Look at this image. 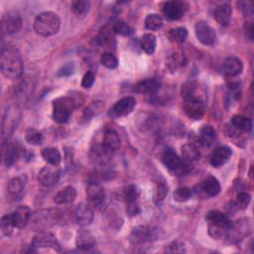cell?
I'll return each instance as SVG.
<instances>
[{
	"instance_id": "obj_1",
	"label": "cell",
	"mask_w": 254,
	"mask_h": 254,
	"mask_svg": "<svg viewBox=\"0 0 254 254\" xmlns=\"http://www.w3.org/2000/svg\"><path fill=\"white\" fill-rule=\"evenodd\" d=\"M0 66L3 75L10 79H17L23 73V62L16 47L8 44L2 46Z\"/></svg>"
},
{
	"instance_id": "obj_2",
	"label": "cell",
	"mask_w": 254,
	"mask_h": 254,
	"mask_svg": "<svg viewBox=\"0 0 254 254\" xmlns=\"http://www.w3.org/2000/svg\"><path fill=\"white\" fill-rule=\"evenodd\" d=\"M61 26V20L58 14L52 11H45L37 15L34 21V30L36 34L42 37H50L58 33Z\"/></svg>"
},
{
	"instance_id": "obj_3",
	"label": "cell",
	"mask_w": 254,
	"mask_h": 254,
	"mask_svg": "<svg viewBox=\"0 0 254 254\" xmlns=\"http://www.w3.org/2000/svg\"><path fill=\"white\" fill-rule=\"evenodd\" d=\"M205 219L208 222L207 228L210 237L217 240L226 236L231 225V221L224 213L219 210H210L206 214Z\"/></svg>"
},
{
	"instance_id": "obj_4",
	"label": "cell",
	"mask_w": 254,
	"mask_h": 254,
	"mask_svg": "<svg viewBox=\"0 0 254 254\" xmlns=\"http://www.w3.org/2000/svg\"><path fill=\"white\" fill-rule=\"evenodd\" d=\"M76 107V102L72 96H61L53 101V118L58 123H65L72 111Z\"/></svg>"
},
{
	"instance_id": "obj_5",
	"label": "cell",
	"mask_w": 254,
	"mask_h": 254,
	"mask_svg": "<svg viewBox=\"0 0 254 254\" xmlns=\"http://www.w3.org/2000/svg\"><path fill=\"white\" fill-rule=\"evenodd\" d=\"M163 236V230L158 227L150 225H139L132 230L131 239L135 243H144L161 239Z\"/></svg>"
},
{
	"instance_id": "obj_6",
	"label": "cell",
	"mask_w": 254,
	"mask_h": 254,
	"mask_svg": "<svg viewBox=\"0 0 254 254\" xmlns=\"http://www.w3.org/2000/svg\"><path fill=\"white\" fill-rule=\"evenodd\" d=\"M184 110L190 118L193 120H199L204 114V102L194 93L188 95L184 97Z\"/></svg>"
},
{
	"instance_id": "obj_7",
	"label": "cell",
	"mask_w": 254,
	"mask_h": 254,
	"mask_svg": "<svg viewBox=\"0 0 254 254\" xmlns=\"http://www.w3.org/2000/svg\"><path fill=\"white\" fill-rule=\"evenodd\" d=\"M163 164L171 171L178 173L179 175H184L190 170V165L186 164L174 151L172 148H167L162 155Z\"/></svg>"
},
{
	"instance_id": "obj_8",
	"label": "cell",
	"mask_w": 254,
	"mask_h": 254,
	"mask_svg": "<svg viewBox=\"0 0 254 254\" xmlns=\"http://www.w3.org/2000/svg\"><path fill=\"white\" fill-rule=\"evenodd\" d=\"M252 230L250 218H240L235 222H231L226 237L231 242H238L247 236Z\"/></svg>"
},
{
	"instance_id": "obj_9",
	"label": "cell",
	"mask_w": 254,
	"mask_h": 254,
	"mask_svg": "<svg viewBox=\"0 0 254 254\" xmlns=\"http://www.w3.org/2000/svg\"><path fill=\"white\" fill-rule=\"evenodd\" d=\"M22 28V18L16 12H7L1 18L2 34L13 35L20 32Z\"/></svg>"
},
{
	"instance_id": "obj_10",
	"label": "cell",
	"mask_w": 254,
	"mask_h": 254,
	"mask_svg": "<svg viewBox=\"0 0 254 254\" xmlns=\"http://www.w3.org/2000/svg\"><path fill=\"white\" fill-rule=\"evenodd\" d=\"M136 106V100L133 96H126L114 103V105L109 110V115L111 117H123L129 115Z\"/></svg>"
},
{
	"instance_id": "obj_11",
	"label": "cell",
	"mask_w": 254,
	"mask_h": 254,
	"mask_svg": "<svg viewBox=\"0 0 254 254\" xmlns=\"http://www.w3.org/2000/svg\"><path fill=\"white\" fill-rule=\"evenodd\" d=\"M220 184L212 176L206 177L198 186L195 187V192L203 197H213L220 192Z\"/></svg>"
},
{
	"instance_id": "obj_12",
	"label": "cell",
	"mask_w": 254,
	"mask_h": 254,
	"mask_svg": "<svg viewBox=\"0 0 254 254\" xmlns=\"http://www.w3.org/2000/svg\"><path fill=\"white\" fill-rule=\"evenodd\" d=\"M86 198L88 203L96 208L103 205L105 200V190L103 187L96 182H91L86 187Z\"/></svg>"
},
{
	"instance_id": "obj_13",
	"label": "cell",
	"mask_w": 254,
	"mask_h": 254,
	"mask_svg": "<svg viewBox=\"0 0 254 254\" xmlns=\"http://www.w3.org/2000/svg\"><path fill=\"white\" fill-rule=\"evenodd\" d=\"M27 185L26 175H20L12 178L7 185V197L10 200L16 201L20 199L24 193V190Z\"/></svg>"
},
{
	"instance_id": "obj_14",
	"label": "cell",
	"mask_w": 254,
	"mask_h": 254,
	"mask_svg": "<svg viewBox=\"0 0 254 254\" xmlns=\"http://www.w3.org/2000/svg\"><path fill=\"white\" fill-rule=\"evenodd\" d=\"M197 40L204 46H212L216 42L215 31L204 21H199L194 27Z\"/></svg>"
},
{
	"instance_id": "obj_15",
	"label": "cell",
	"mask_w": 254,
	"mask_h": 254,
	"mask_svg": "<svg viewBox=\"0 0 254 254\" xmlns=\"http://www.w3.org/2000/svg\"><path fill=\"white\" fill-rule=\"evenodd\" d=\"M188 4L184 1H167L162 6L163 14L169 20H179L186 13Z\"/></svg>"
},
{
	"instance_id": "obj_16",
	"label": "cell",
	"mask_w": 254,
	"mask_h": 254,
	"mask_svg": "<svg viewBox=\"0 0 254 254\" xmlns=\"http://www.w3.org/2000/svg\"><path fill=\"white\" fill-rule=\"evenodd\" d=\"M60 174L58 166L48 165L39 171L38 181L44 187H52L59 182Z\"/></svg>"
},
{
	"instance_id": "obj_17",
	"label": "cell",
	"mask_w": 254,
	"mask_h": 254,
	"mask_svg": "<svg viewBox=\"0 0 254 254\" xmlns=\"http://www.w3.org/2000/svg\"><path fill=\"white\" fill-rule=\"evenodd\" d=\"M35 248H53L54 250H60V244L56 236L49 231H41L34 236L32 244Z\"/></svg>"
},
{
	"instance_id": "obj_18",
	"label": "cell",
	"mask_w": 254,
	"mask_h": 254,
	"mask_svg": "<svg viewBox=\"0 0 254 254\" xmlns=\"http://www.w3.org/2000/svg\"><path fill=\"white\" fill-rule=\"evenodd\" d=\"M252 128V122L249 118L243 115H234L230 120V127L228 129V136L238 135L239 133L250 132Z\"/></svg>"
},
{
	"instance_id": "obj_19",
	"label": "cell",
	"mask_w": 254,
	"mask_h": 254,
	"mask_svg": "<svg viewBox=\"0 0 254 254\" xmlns=\"http://www.w3.org/2000/svg\"><path fill=\"white\" fill-rule=\"evenodd\" d=\"M18 111L13 106L7 107L4 112L2 119V135L3 137H8L14 131L18 121Z\"/></svg>"
},
{
	"instance_id": "obj_20",
	"label": "cell",
	"mask_w": 254,
	"mask_h": 254,
	"mask_svg": "<svg viewBox=\"0 0 254 254\" xmlns=\"http://www.w3.org/2000/svg\"><path fill=\"white\" fill-rule=\"evenodd\" d=\"M90 158L91 160L100 166L106 165L113 156V151L106 148L102 143L99 145H94L90 149Z\"/></svg>"
},
{
	"instance_id": "obj_21",
	"label": "cell",
	"mask_w": 254,
	"mask_h": 254,
	"mask_svg": "<svg viewBox=\"0 0 254 254\" xmlns=\"http://www.w3.org/2000/svg\"><path fill=\"white\" fill-rule=\"evenodd\" d=\"M76 222L81 226L89 225L93 220V209L89 203H80L76 206L74 211Z\"/></svg>"
},
{
	"instance_id": "obj_22",
	"label": "cell",
	"mask_w": 254,
	"mask_h": 254,
	"mask_svg": "<svg viewBox=\"0 0 254 254\" xmlns=\"http://www.w3.org/2000/svg\"><path fill=\"white\" fill-rule=\"evenodd\" d=\"M96 244V239L91 232L85 229H79L75 235V246L82 250L88 251Z\"/></svg>"
},
{
	"instance_id": "obj_23",
	"label": "cell",
	"mask_w": 254,
	"mask_h": 254,
	"mask_svg": "<svg viewBox=\"0 0 254 254\" xmlns=\"http://www.w3.org/2000/svg\"><path fill=\"white\" fill-rule=\"evenodd\" d=\"M160 86H161L160 80H158L157 78H146L137 82L134 85V91L138 93L153 95L158 92V90L160 89Z\"/></svg>"
},
{
	"instance_id": "obj_24",
	"label": "cell",
	"mask_w": 254,
	"mask_h": 254,
	"mask_svg": "<svg viewBox=\"0 0 254 254\" xmlns=\"http://www.w3.org/2000/svg\"><path fill=\"white\" fill-rule=\"evenodd\" d=\"M232 151L229 147L220 146L212 152L210 156V164L214 168H219L230 159Z\"/></svg>"
},
{
	"instance_id": "obj_25",
	"label": "cell",
	"mask_w": 254,
	"mask_h": 254,
	"mask_svg": "<svg viewBox=\"0 0 254 254\" xmlns=\"http://www.w3.org/2000/svg\"><path fill=\"white\" fill-rule=\"evenodd\" d=\"M223 71L226 75L232 77L239 75L243 70V64L241 60L236 57H228L222 64Z\"/></svg>"
},
{
	"instance_id": "obj_26",
	"label": "cell",
	"mask_w": 254,
	"mask_h": 254,
	"mask_svg": "<svg viewBox=\"0 0 254 254\" xmlns=\"http://www.w3.org/2000/svg\"><path fill=\"white\" fill-rule=\"evenodd\" d=\"M231 14H232V9L231 5L227 2L221 3L217 5L214 9L213 16L215 20L221 25V26H228L231 20Z\"/></svg>"
},
{
	"instance_id": "obj_27",
	"label": "cell",
	"mask_w": 254,
	"mask_h": 254,
	"mask_svg": "<svg viewBox=\"0 0 254 254\" xmlns=\"http://www.w3.org/2000/svg\"><path fill=\"white\" fill-rule=\"evenodd\" d=\"M15 227L24 228L31 217V209L28 205H20L12 212Z\"/></svg>"
},
{
	"instance_id": "obj_28",
	"label": "cell",
	"mask_w": 254,
	"mask_h": 254,
	"mask_svg": "<svg viewBox=\"0 0 254 254\" xmlns=\"http://www.w3.org/2000/svg\"><path fill=\"white\" fill-rule=\"evenodd\" d=\"M199 158V148L194 142L187 143L182 147V159L183 161L191 166Z\"/></svg>"
},
{
	"instance_id": "obj_29",
	"label": "cell",
	"mask_w": 254,
	"mask_h": 254,
	"mask_svg": "<svg viewBox=\"0 0 254 254\" xmlns=\"http://www.w3.org/2000/svg\"><path fill=\"white\" fill-rule=\"evenodd\" d=\"M19 155H20V150L18 149L17 145H15L14 143L9 142L3 145V148H2L3 162L8 168L11 167L17 161Z\"/></svg>"
},
{
	"instance_id": "obj_30",
	"label": "cell",
	"mask_w": 254,
	"mask_h": 254,
	"mask_svg": "<svg viewBox=\"0 0 254 254\" xmlns=\"http://www.w3.org/2000/svg\"><path fill=\"white\" fill-rule=\"evenodd\" d=\"M76 197V190L71 187L67 186L59 190L54 195V201L57 204H67L72 202Z\"/></svg>"
},
{
	"instance_id": "obj_31",
	"label": "cell",
	"mask_w": 254,
	"mask_h": 254,
	"mask_svg": "<svg viewBox=\"0 0 254 254\" xmlns=\"http://www.w3.org/2000/svg\"><path fill=\"white\" fill-rule=\"evenodd\" d=\"M106 148L110 149L111 151H115L120 147L121 140L118 135V133L113 129H106L103 133L102 142H101Z\"/></svg>"
},
{
	"instance_id": "obj_32",
	"label": "cell",
	"mask_w": 254,
	"mask_h": 254,
	"mask_svg": "<svg viewBox=\"0 0 254 254\" xmlns=\"http://www.w3.org/2000/svg\"><path fill=\"white\" fill-rule=\"evenodd\" d=\"M105 107V103L104 101L101 100H96V101H92L90 104H88L82 113V119L87 121L90 120L93 117H96L97 115H99L103 109Z\"/></svg>"
},
{
	"instance_id": "obj_33",
	"label": "cell",
	"mask_w": 254,
	"mask_h": 254,
	"mask_svg": "<svg viewBox=\"0 0 254 254\" xmlns=\"http://www.w3.org/2000/svg\"><path fill=\"white\" fill-rule=\"evenodd\" d=\"M215 139H216V131L212 126L204 125L201 127L198 135L199 145L210 146Z\"/></svg>"
},
{
	"instance_id": "obj_34",
	"label": "cell",
	"mask_w": 254,
	"mask_h": 254,
	"mask_svg": "<svg viewBox=\"0 0 254 254\" xmlns=\"http://www.w3.org/2000/svg\"><path fill=\"white\" fill-rule=\"evenodd\" d=\"M43 159L49 164L53 166H59L62 161V156L60 151L54 147H47L42 150L41 153Z\"/></svg>"
},
{
	"instance_id": "obj_35",
	"label": "cell",
	"mask_w": 254,
	"mask_h": 254,
	"mask_svg": "<svg viewBox=\"0 0 254 254\" xmlns=\"http://www.w3.org/2000/svg\"><path fill=\"white\" fill-rule=\"evenodd\" d=\"M112 42H114V32L112 31L111 27L110 28L103 27L95 38L96 45L106 47V46H110Z\"/></svg>"
},
{
	"instance_id": "obj_36",
	"label": "cell",
	"mask_w": 254,
	"mask_h": 254,
	"mask_svg": "<svg viewBox=\"0 0 254 254\" xmlns=\"http://www.w3.org/2000/svg\"><path fill=\"white\" fill-rule=\"evenodd\" d=\"M140 195V190L135 185H128L122 189L121 197L126 203L136 202Z\"/></svg>"
},
{
	"instance_id": "obj_37",
	"label": "cell",
	"mask_w": 254,
	"mask_h": 254,
	"mask_svg": "<svg viewBox=\"0 0 254 254\" xmlns=\"http://www.w3.org/2000/svg\"><path fill=\"white\" fill-rule=\"evenodd\" d=\"M140 46L141 49L148 55H152L155 52L156 46H157V39L155 35L148 33L145 34L140 41Z\"/></svg>"
},
{
	"instance_id": "obj_38",
	"label": "cell",
	"mask_w": 254,
	"mask_h": 254,
	"mask_svg": "<svg viewBox=\"0 0 254 254\" xmlns=\"http://www.w3.org/2000/svg\"><path fill=\"white\" fill-rule=\"evenodd\" d=\"M163 26V18L156 13L149 14L145 19V27L150 31H157Z\"/></svg>"
},
{
	"instance_id": "obj_39",
	"label": "cell",
	"mask_w": 254,
	"mask_h": 254,
	"mask_svg": "<svg viewBox=\"0 0 254 254\" xmlns=\"http://www.w3.org/2000/svg\"><path fill=\"white\" fill-rule=\"evenodd\" d=\"M25 139L31 145H40L43 142V135L42 133L36 128H28L25 132Z\"/></svg>"
},
{
	"instance_id": "obj_40",
	"label": "cell",
	"mask_w": 254,
	"mask_h": 254,
	"mask_svg": "<svg viewBox=\"0 0 254 254\" xmlns=\"http://www.w3.org/2000/svg\"><path fill=\"white\" fill-rule=\"evenodd\" d=\"M111 29L114 32V34H118L121 36H130L133 33V30L130 27V25L120 20L113 22L111 25Z\"/></svg>"
},
{
	"instance_id": "obj_41",
	"label": "cell",
	"mask_w": 254,
	"mask_h": 254,
	"mask_svg": "<svg viewBox=\"0 0 254 254\" xmlns=\"http://www.w3.org/2000/svg\"><path fill=\"white\" fill-rule=\"evenodd\" d=\"M14 227H15V224H14V221H13L12 213L5 214L1 217L0 228H1V232H2L3 235L9 236L12 233Z\"/></svg>"
},
{
	"instance_id": "obj_42",
	"label": "cell",
	"mask_w": 254,
	"mask_h": 254,
	"mask_svg": "<svg viewBox=\"0 0 254 254\" xmlns=\"http://www.w3.org/2000/svg\"><path fill=\"white\" fill-rule=\"evenodd\" d=\"M71 11L76 17H83L89 9V2L84 0H76L71 3Z\"/></svg>"
},
{
	"instance_id": "obj_43",
	"label": "cell",
	"mask_w": 254,
	"mask_h": 254,
	"mask_svg": "<svg viewBox=\"0 0 254 254\" xmlns=\"http://www.w3.org/2000/svg\"><path fill=\"white\" fill-rule=\"evenodd\" d=\"M169 37L175 43H184L188 37V30L184 27L172 29L169 33Z\"/></svg>"
},
{
	"instance_id": "obj_44",
	"label": "cell",
	"mask_w": 254,
	"mask_h": 254,
	"mask_svg": "<svg viewBox=\"0 0 254 254\" xmlns=\"http://www.w3.org/2000/svg\"><path fill=\"white\" fill-rule=\"evenodd\" d=\"M191 194H192V190L190 188L182 187V188L177 189L174 191L173 197L178 202H185L190 198Z\"/></svg>"
},
{
	"instance_id": "obj_45",
	"label": "cell",
	"mask_w": 254,
	"mask_h": 254,
	"mask_svg": "<svg viewBox=\"0 0 254 254\" xmlns=\"http://www.w3.org/2000/svg\"><path fill=\"white\" fill-rule=\"evenodd\" d=\"M100 63L107 68L109 69H113V68H116L117 65H118V60L117 58L112 54V53H109V52H105L101 55V58H100Z\"/></svg>"
},
{
	"instance_id": "obj_46",
	"label": "cell",
	"mask_w": 254,
	"mask_h": 254,
	"mask_svg": "<svg viewBox=\"0 0 254 254\" xmlns=\"http://www.w3.org/2000/svg\"><path fill=\"white\" fill-rule=\"evenodd\" d=\"M251 200V195L246 191H241L236 196V206L240 209H246Z\"/></svg>"
},
{
	"instance_id": "obj_47",
	"label": "cell",
	"mask_w": 254,
	"mask_h": 254,
	"mask_svg": "<svg viewBox=\"0 0 254 254\" xmlns=\"http://www.w3.org/2000/svg\"><path fill=\"white\" fill-rule=\"evenodd\" d=\"M168 186L164 183V182H159L157 184V189H156V194H155V198L157 201H162L166 195L168 194Z\"/></svg>"
},
{
	"instance_id": "obj_48",
	"label": "cell",
	"mask_w": 254,
	"mask_h": 254,
	"mask_svg": "<svg viewBox=\"0 0 254 254\" xmlns=\"http://www.w3.org/2000/svg\"><path fill=\"white\" fill-rule=\"evenodd\" d=\"M94 79H95V74L93 71L88 70L84 73V75L82 76V80H81V85L84 88H89L92 86V84L94 83Z\"/></svg>"
},
{
	"instance_id": "obj_49",
	"label": "cell",
	"mask_w": 254,
	"mask_h": 254,
	"mask_svg": "<svg viewBox=\"0 0 254 254\" xmlns=\"http://www.w3.org/2000/svg\"><path fill=\"white\" fill-rule=\"evenodd\" d=\"M73 71H74V64L71 63H68L59 69L58 76H68L72 74Z\"/></svg>"
},
{
	"instance_id": "obj_50",
	"label": "cell",
	"mask_w": 254,
	"mask_h": 254,
	"mask_svg": "<svg viewBox=\"0 0 254 254\" xmlns=\"http://www.w3.org/2000/svg\"><path fill=\"white\" fill-rule=\"evenodd\" d=\"M140 212V207L138 204H136V202L133 203H128V206L126 208V213L129 216H134L137 215Z\"/></svg>"
},
{
	"instance_id": "obj_51",
	"label": "cell",
	"mask_w": 254,
	"mask_h": 254,
	"mask_svg": "<svg viewBox=\"0 0 254 254\" xmlns=\"http://www.w3.org/2000/svg\"><path fill=\"white\" fill-rule=\"evenodd\" d=\"M169 247H170V249L168 250L169 252H185L184 244L179 242H173Z\"/></svg>"
}]
</instances>
